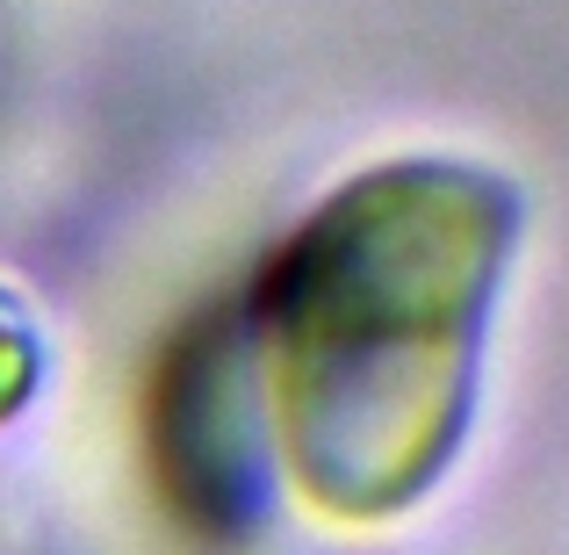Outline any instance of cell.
I'll use <instances>...</instances> for the list:
<instances>
[{"instance_id": "6da1fadb", "label": "cell", "mask_w": 569, "mask_h": 555, "mask_svg": "<svg viewBox=\"0 0 569 555\" xmlns=\"http://www.w3.org/2000/svg\"><path fill=\"white\" fill-rule=\"evenodd\" d=\"M527 188L469 152H397L325 188L238 310L260 440L332 534H382L455 484L483 412Z\"/></svg>"}, {"instance_id": "7a4b0ae2", "label": "cell", "mask_w": 569, "mask_h": 555, "mask_svg": "<svg viewBox=\"0 0 569 555\" xmlns=\"http://www.w3.org/2000/svg\"><path fill=\"white\" fill-rule=\"evenodd\" d=\"M246 339L231 318L194 325L152 389V476L194 527L223 534L246 513V433H238Z\"/></svg>"}, {"instance_id": "3957f363", "label": "cell", "mask_w": 569, "mask_h": 555, "mask_svg": "<svg viewBox=\"0 0 569 555\" xmlns=\"http://www.w3.org/2000/svg\"><path fill=\"white\" fill-rule=\"evenodd\" d=\"M43 375H51V339H43L37 304L0 281V433L43 397Z\"/></svg>"}]
</instances>
